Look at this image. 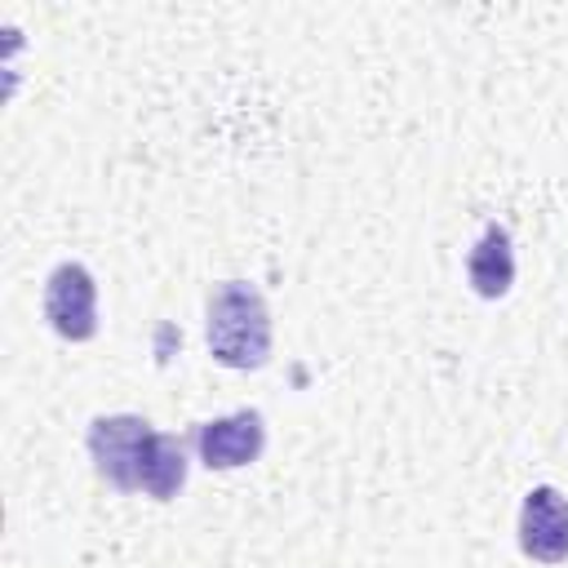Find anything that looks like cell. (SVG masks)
<instances>
[{
	"mask_svg": "<svg viewBox=\"0 0 568 568\" xmlns=\"http://www.w3.org/2000/svg\"><path fill=\"white\" fill-rule=\"evenodd\" d=\"M204 342L222 368H262L271 359V306L262 288L248 280H222L204 306Z\"/></svg>",
	"mask_w": 568,
	"mask_h": 568,
	"instance_id": "6da1fadb",
	"label": "cell"
},
{
	"mask_svg": "<svg viewBox=\"0 0 568 568\" xmlns=\"http://www.w3.org/2000/svg\"><path fill=\"white\" fill-rule=\"evenodd\" d=\"M151 439H155V426L142 413H98L84 430L89 462L98 479L111 484L115 493H142V466H146Z\"/></svg>",
	"mask_w": 568,
	"mask_h": 568,
	"instance_id": "7a4b0ae2",
	"label": "cell"
},
{
	"mask_svg": "<svg viewBox=\"0 0 568 568\" xmlns=\"http://www.w3.org/2000/svg\"><path fill=\"white\" fill-rule=\"evenodd\" d=\"M466 284L475 288V297L497 302L510 293L515 284V240L501 222H488L479 231V240L466 253Z\"/></svg>",
	"mask_w": 568,
	"mask_h": 568,
	"instance_id": "8992f818",
	"label": "cell"
},
{
	"mask_svg": "<svg viewBox=\"0 0 568 568\" xmlns=\"http://www.w3.org/2000/svg\"><path fill=\"white\" fill-rule=\"evenodd\" d=\"M186 470H191L186 444L169 430H155V439L146 448V466H142V493L155 501H173L186 484Z\"/></svg>",
	"mask_w": 568,
	"mask_h": 568,
	"instance_id": "52a82bcc",
	"label": "cell"
},
{
	"mask_svg": "<svg viewBox=\"0 0 568 568\" xmlns=\"http://www.w3.org/2000/svg\"><path fill=\"white\" fill-rule=\"evenodd\" d=\"M515 537L532 564H568V493L555 484H532L519 501Z\"/></svg>",
	"mask_w": 568,
	"mask_h": 568,
	"instance_id": "277c9868",
	"label": "cell"
},
{
	"mask_svg": "<svg viewBox=\"0 0 568 568\" xmlns=\"http://www.w3.org/2000/svg\"><path fill=\"white\" fill-rule=\"evenodd\" d=\"M266 448V417L257 408H235L226 417H209L195 426V453L209 470L253 466Z\"/></svg>",
	"mask_w": 568,
	"mask_h": 568,
	"instance_id": "5b68a950",
	"label": "cell"
},
{
	"mask_svg": "<svg viewBox=\"0 0 568 568\" xmlns=\"http://www.w3.org/2000/svg\"><path fill=\"white\" fill-rule=\"evenodd\" d=\"M44 320L62 342L98 337V280L84 262H58L44 280Z\"/></svg>",
	"mask_w": 568,
	"mask_h": 568,
	"instance_id": "3957f363",
	"label": "cell"
}]
</instances>
